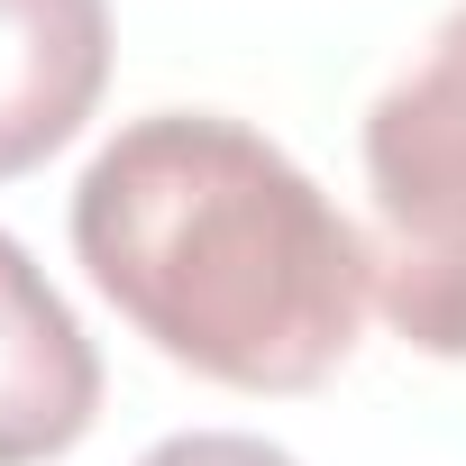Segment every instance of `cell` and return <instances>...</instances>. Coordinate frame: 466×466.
Masks as SVG:
<instances>
[{"mask_svg":"<svg viewBox=\"0 0 466 466\" xmlns=\"http://www.w3.org/2000/svg\"><path fill=\"white\" fill-rule=\"evenodd\" d=\"M110 83V0H0V183L37 174Z\"/></svg>","mask_w":466,"mask_h":466,"instance_id":"obj_4","label":"cell"},{"mask_svg":"<svg viewBox=\"0 0 466 466\" xmlns=\"http://www.w3.org/2000/svg\"><path fill=\"white\" fill-rule=\"evenodd\" d=\"M101 411V357L46 266L0 228V466L65 457Z\"/></svg>","mask_w":466,"mask_h":466,"instance_id":"obj_3","label":"cell"},{"mask_svg":"<svg viewBox=\"0 0 466 466\" xmlns=\"http://www.w3.org/2000/svg\"><path fill=\"white\" fill-rule=\"evenodd\" d=\"M74 257L156 357L238 393H311L375 302V248L339 201L219 110H147L83 165Z\"/></svg>","mask_w":466,"mask_h":466,"instance_id":"obj_1","label":"cell"},{"mask_svg":"<svg viewBox=\"0 0 466 466\" xmlns=\"http://www.w3.org/2000/svg\"><path fill=\"white\" fill-rule=\"evenodd\" d=\"M375 302L420 357H466V10L366 110Z\"/></svg>","mask_w":466,"mask_h":466,"instance_id":"obj_2","label":"cell"},{"mask_svg":"<svg viewBox=\"0 0 466 466\" xmlns=\"http://www.w3.org/2000/svg\"><path fill=\"white\" fill-rule=\"evenodd\" d=\"M137 466H302V457L275 439H248V430H183V439H156Z\"/></svg>","mask_w":466,"mask_h":466,"instance_id":"obj_5","label":"cell"}]
</instances>
